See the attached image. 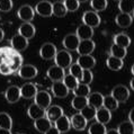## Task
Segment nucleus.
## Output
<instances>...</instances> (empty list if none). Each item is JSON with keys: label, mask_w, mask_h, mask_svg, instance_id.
Segmentation results:
<instances>
[{"label": "nucleus", "mask_w": 134, "mask_h": 134, "mask_svg": "<svg viewBox=\"0 0 134 134\" xmlns=\"http://www.w3.org/2000/svg\"><path fill=\"white\" fill-rule=\"evenodd\" d=\"M63 3L68 12H77L80 7V2L78 0H64Z\"/></svg>", "instance_id": "nucleus-43"}, {"label": "nucleus", "mask_w": 134, "mask_h": 134, "mask_svg": "<svg viewBox=\"0 0 134 134\" xmlns=\"http://www.w3.org/2000/svg\"><path fill=\"white\" fill-rule=\"evenodd\" d=\"M18 34L27 40H31L36 34V28L32 23H23L18 28Z\"/></svg>", "instance_id": "nucleus-18"}, {"label": "nucleus", "mask_w": 134, "mask_h": 134, "mask_svg": "<svg viewBox=\"0 0 134 134\" xmlns=\"http://www.w3.org/2000/svg\"><path fill=\"white\" fill-rule=\"evenodd\" d=\"M88 105V99L87 97H82V96H74V98L71 100V106L73 109L81 110Z\"/></svg>", "instance_id": "nucleus-32"}, {"label": "nucleus", "mask_w": 134, "mask_h": 134, "mask_svg": "<svg viewBox=\"0 0 134 134\" xmlns=\"http://www.w3.org/2000/svg\"><path fill=\"white\" fill-rule=\"evenodd\" d=\"M96 121L102 123V124H107V123H109L110 120H111V111L106 109L105 107H100V108L97 109L96 111Z\"/></svg>", "instance_id": "nucleus-26"}, {"label": "nucleus", "mask_w": 134, "mask_h": 134, "mask_svg": "<svg viewBox=\"0 0 134 134\" xmlns=\"http://www.w3.org/2000/svg\"><path fill=\"white\" fill-rule=\"evenodd\" d=\"M13 127V118L8 113H0V129L3 130H12Z\"/></svg>", "instance_id": "nucleus-33"}, {"label": "nucleus", "mask_w": 134, "mask_h": 134, "mask_svg": "<svg viewBox=\"0 0 134 134\" xmlns=\"http://www.w3.org/2000/svg\"><path fill=\"white\" fill-rule=\"evenodd\" d=\"M107 6H108L107 0H90V7L96 13L104 12L107 8Z\"/></svg>", "instance_id": "nucleus-39"}, {"label": "nucleus", "mask_w": 134, "mask_h": 134, "mask_svg": "<svg viewBox=\"0 0 134 134\" xmlns=\"http://www.w3.org/2000/svg\"><path fill=\"white\" fill-rule=\"evenodd\" d=\"M17 73L21 79H34L38 74V70L33 64H23Z\"/></svg>", "instance_id": "nucleus-9"}, {"label": "nucleus", "mask_w": 134, "mask_h": 134, "mask_svg": "<svg viewBox=\"0 0 134 134\" xmlns=\"http://www.w3.org/2000/svg\"><path fill=\"white\" fill-rule=\"evenodd\" d=\"M127 54V50L125 47H122V46H118L116 44H113L110 46V55L111 57H115L117 59H124Z\"/></svg>", "instance_id": "nucleus-34"}, {"label": "nucleus", "mask_w": 134, "mask_h": 134, "mask_svg": "<svg viewBox=\"0 0 134 134\" xmlns=\"http://www.w3.org/2000/svg\"><path fill=\"white\" fill-rule=\"evenodd\" d=\"M77 63L79 64L83 70H91L96 65V59L91 54L87 55H80L77 60Z\"/></svg>", "instance_id": "nucleus-20"}, {"label": "nucleus", "mask_w": 134, "mask_h": 134, "mask_svg": "<svg viewBox=\"0 0 134 134\" xmlns=\"http://www.w3.org/2000/svg\"><path fill=\"white\" fill-rule=\"evenodd\" d=\"M92 79H94V74L90 70H83V73H82V78L79 82L81 83H85V85H90L92 82Z\"/></svg>", "instance_id": "nucleus-44"}, {"label": "nucleus", "mask_w": 134, "mask_h": 134, "mask_svg": "<svg viewBox=\"0 0 134 134\" xmlns=\"http://www.w3.org/2000/svg\"><path fill=\"white\" fill-rule=\"evenodd\" d=\"M37 87L35 83L27 82L20 87V95L25 99H34V97L37 94Z\"/></svg>", "instance_id": "nucleus-16"}, {"label": "nucleus", "mask_w": 134, "mask_h": 134, "mask_svg": "<svg viewBox=\"0 0 134 134\" xmlns=\"http://www.w3.org/2000/svg\"><path fill=\"white\" fill-rule=\"evenodd\" d=\"M60 1H62V2H63V1H64V0H60Z\"/></svg>", "instance_id": "nucleus-57"}, {"label": "nucleus", "mask_w": 134, "mask_h": 134, "mask_svg": "<svg viewBox=\"0 0 134 134\" xmlns=\"http://www.w3.org/2000/svg\"><path fill=\"white\" fill-rule=\"evenodd\" d=\"M105 134H120V133H118L117 129H110V130H108V131H106Z\"/></svg>", "instance_id": "nucleus-49"}, {"label": "nucleus", "mask_w": 134, "mask_h": 134, "mask_svg": "<svg viewBox=\"0 0 134 134\" xmlns=\"http://www.w3.org/2000/svg\"><path fill=\"white\" fill-rule=\"evenodd\" d=\"M100 19L99 15L96 12H92V10H87L82 15V23L87 26H90L91 28H96L100 25Z\"/></svg>", "instance_id": "nucleus-5"}, {"label": "nucleus", "mask_w": 134, "mask_h": 134, "mask_svg": "<svg viewBox=\"0 0 134 134\" xmlns=\"http://www.w3.org/2000/svg\"><path fill=\"white\" fill-rule=\"evenodd\" d=\"M131 72H132V74H133V77H134V63L132 64V68H131Z\"/></svg>", "instance_id": "nucleus-53"}, {"label": "nucleus", "mask_w": 134, "mask_h": 134, "mask_svg": "<svg viewBox=\"0 0 134 134\" xmlns=\"http://www.w3.org/2000/svg\"><path fill=\"white\" fill-rule=\"evenodd\" d=\"M106 65L107 68L111 71H118V70H121L123 68V65H124V61L122 60V59H117L115 57H111L109 55L108 58H107L106 60Z\"/></svg>", "instance_id": "nucleus-29"}, {"label": "nucleus", "mask_w": 134, "mask_h": 134, "mask_svg": "<svg viewBox=\"0 0 134 134\" xmlns=\"http://www.w3.org/2000/svg\"><path fill=\"white\" fill-rule=\"evenodd\" d=\"M47 78L52 82H57V81H62L65 76V70L60 68L58 65H52L46 72Z\"/></svg>", "instance_id": "nucleus-12"}, {"label": "nucleus", "mask_w": 134, "mask_h": 134, "mask_svg": "<svg viewBox=\"0 0 134 134\" xmlns=\"http://www.w3.org/2000/svg\"><path fill=\"white\" fill-rule=\"evenodd\" d=\"M10 46L17 52H23L27 49L28 40L25 38V37H23L19 34H16L12 37V40H10Z\"/></svg>", "instance_id": "nucleus-10"}, {"label": "nucleus", "mask_w": 134, "mask_h": 134, "mask_svg": "<svg viewBox=\"0 0 134 134\" xmlns=\"http://www.w3.org/2000/svg\"><path fill=\"white\" fill-rule=\"evenodd\" d=\"M44 134H61V133H60V131H59L57 127H55V126H52V127L50 130H47V131Z\"/></svg>", "instance_id": "nucleus-47"}, {"label": "nucleus", "mask_w": 134, "mask_h": 134, "mask_svg": "<svg viewBox=\"0 0 134 134\" xmlns=\"http://www.w3.org/2000/svg\"><path fill=\"white\" fill-rule=\"evenodd\" d=\"M113 44H116L118 46H122V47H127L131 45V37L129 35H126L125 33H120V34H116L113 38Z\"/></svg>", "instance_id": "nucleus-28"}, {"label": "nucleus", "mask_w": 134, "mask_h": 134, "mask_svg": "<svg viewBox=\"0 0 134 134\" xmlns=\"http://www.w3.org/2000/svg\"><path fill=\"white\" fill-rule=\"evenodd\" d=\"M95 49H96V44L94 41L83 40V41H80L77 52L79 55H87V54H91L95 51Z\"/></svg>", "instance_id": "nucleus-15"}, {"label": "nucleus", "mask_w": 134, "mask_h": 134, "mask_svg": "<svg viewBox=\"0 0 134 134\" xmlns=\"http://www.w3.org/2000/svg\"><path fill=\"white\" fill-rule=\"evenodd\" d=\"M76 35L80 41L83 40H91V37L94 36V28H91L90 26H87L85 24H81L77 27Z\"/></svg>", "instance_id": "nucleus-19"}, {"label": "nucleus", "mask_w": 134, "mask_h": 134, "mask_svg": "<svg viewBox=\"0 0 134 134\" xmlns=\"http://www.w3.org/2000/svg\"><path fill=\"white\" fill-rule=\"evenodd\" d=\"M79 43H80V40L78 38V36L76 34L65 35L62 41V45L66 51H77Z\"/></svg>", "instance_id": "nucleus-14"}, {"label": "nucleus", "mask_w": 134, "mask_h": 134, "mask_svg": "<svg viewBox=\"0 0 134 134\" xmlns=\"http://www.w3.org/2000/svg\"><path fill=\"white\" fill-rule=\"evenodd\" d=\"M117 131L120 134H134V124L130 121L122 122L118 125Z\"/></svg>", "instance_id": "nucleus-36"}, {"label": "nucleus", "mask_w": 134, "mask_h": 134, "mask_svg": "<svg viewBox=\"0 0 134 134\" xmlns=\"http://www.w3.org/2000/svg\"><path fill=\"white\" fill-rule=\"evenodd\" d=\"M68 14V10H66L64 3L62 1H57L53 3V15L55 17H64L65 15Z\"/></svg>", "instance_id": "nucleus-35"}, {"label": "nucleus", "mask_w": 134, "mask_h": 134, "mask_svg": "<svg viewBox=\"0 0 134 134\" xmlns=\"http://www.w3.org/2000/svg\"><path fill=\"white\" fill-rule=\"evenodd\" d=\"M70 122H71V127L74 129L76 131H83V130L87 127V120L81 115L80 113H77L71 116L70 118Z\"/></svg>", "instance_id": "nucleus-17"}, {"label": "nucleus", "mask_w": 134, "mask_h": 134, "mask_svg": "<svg viewBox=\"0 0 134 134\" xmlns=\"http://www.w3.org/2000/svg\"><path fill=\"white\" fill-rule=\"evenodd\" d=\"M78 1H79V2L81 3V2H87V1H88V0H78Z\"/></svg>", "instance_id": "nucleus-54"}, {"label": "nucleus", "mask_w": 134, "mask_h": 134, "mask_svg": "<svg viewBox=\"0 0 134 134\" xmlns=\"http://www.w3.org/2000/svg\"><path fill=\"white\" fill-rule=\"evenodd\" d=\"M130 87H131V89L134 91V77L131 79V81H130Z\"/></svg>", "instance_id": "nucleus-52"}, {"label": "nucleus", "mask_w": 134, "mask_h": 134, "mask_svg": "<svg viewBox=\"0 0 134 134\" xmlns=\"http://www.w3.org/2000/svg\"><path fill=\"white\" fill-rule=\"evenodd\" d=\"M34 10L41 17H51L53 16V3L46 1V0H42L35 6Z\"/></svg>", "instance_id": "nucleus-3"}, {"label": "nucleus", "mask_w": 134, "mask_h": 134, "mask_svg": "<svg viewBox=\"0 0 134 134\" xmlns=\"http://www.w3.org/2000/svg\"><path fill=\"white\" fill-rule=\"evenodd\" d=\"M114 1H120V0H114Z\"/></svg>", "instance_id": "nucleus-56"}, {"label": "nucleus", "mask_w": 134, "mask_h": 134, "mask_svg": "<svg viewBox=\"0 0 134 134\" xmlns=\"http://www.w3.org/2000/svg\"><path fill=\"white\" fill-rule=\"evenodd\" d=\"M17 17L24 23H31L35 17V10L32 6L29 5H23L18 9L17 12Z\"/></svg>", "instance_id": "nucleus-6"}, {"label": "nucleus", "mask_w": 134, "mask_h": 134, "mask_svg": "<svg viewBox=\"0 0 134 134\" xmlns=\"http://www.w3.org/2000/svg\"><path fill=\"white\" fill-rule=\"evenodd\" d=\"M72 91H73L74 96H82V97H87V96L90 94V86L79 82V85H78Z\"/></svg>", "instance_id": "nucleus-38"}, {"label": "nucleus", "mask_w": 134, "mask_h": 134, "mask_svg": "<svg viewBox=\"0 0 134 134\" xmlns=\"http://www.w3.org/2000/svg\"><path fill=\"white\" fill-rule=\"evenodd\" d=\"M132 14H133V16H132V17H133V19H134V12H133V13H132Z\"/></svg>", "instance_id": "nucleus-55"}, {"label": "nucleus", "mask_w": 134, "mask_h": 134, "mask_svg": "<svg viewBox=\"0 0 134 134\" xmlns=\"http://www.w3.org/2000/svg\"><path fill=\"white\" fill-rule=\"evenodd\" d=\"M0 134H12V131H10V130H3V129H0Z\"/></svg>", "instance_id": "nucleus-50"}, {"label": "nucleus", "mask_w": 134, "mask_h": 134, "mask_svg": "<svg viewBox=\"0 0 134 134\" xmlns=\"http://www.w3.org/2000/svg\"><path fill=\"white\" fill-rule=\"evenodd\" d=\"M115 23H116V25L121 28H127L133 23V17L131 16V14L121 13L115 17Z\"/></svg>", "instance_id": "nucleus-23"}, {"label": "nucleus", "mask_w": 134, "mask_h": 134, "mask_svg": "<svg viewBox=\"0 0 134 134\" xmlns=\"http://www.w3.org/2000/svg\"><path fill=\"white\" fill-rule=\"evenodd\" d=\"M54 126L60 131V133H66L71 130V122H70V118L66 115L63 114L60 118H58L54 122Z\"/></svg>", "instance_id": "nucleus-21"}, {"label": "nucleus", "mask_w": 134, "mask_h": 134, "mask_svg": "<svg viewBox=\"0 0 134 134\" xmlns=\"http://www.w3.org/2000/svg\"><path fill=\"white\" fill-rule=\"evenodd\" d=\"M3 38H5V32L2 28H0V42H2Z\"/></svg>", "instance_id": "nucleus-51"}, {"label": "nucleus", "mask_w": 134, "mask_h": 134, "mask_svg": "<svg viewBox=\"0 0 134 134\" xmlns=\"http://www.w3.org/2000/svg\"><path fill=\"white\" fill-rule=\"evenodd\" d=\"M34 127L36 129V131H38L40 133L44 134L47 131V130H50L52 127V122L46 116L41 117V118H38V120H35Z\"/></svg>", "instance_id": "nucleus-27"}, {"label": "nucleus", "mask_w": 134, "mask_h": 134, "mask_svg": "<svg viewBox=\"0 0 134 134\" xmlns=\"http://www.w3.org/2000/svg\"><path fill=\"white\" fill-rule=\"evenodd\" d=\"M34 103L46 110L51 106L52 96L50 95V92H47L45 90H40V91H37L36 96L34 97Z\"/></svg>", "instance_id": "nucleus-4"}, {"label": "nucleus", "mask_w": 134, "mask_h": 134, "mask_svg": "<svg viewBox=\"0 0 134 134\" xmlns=\"http://www.w3.org/2000/svg\"><path fill=\"white\" fill-rule=\"evenodd\" d=\"M62 81H63V83L66 86V88H68L69 90H73V89L76 88L78 85H79V80H78L77 78H74L73 76H71L70 73L65 74Z\"/></svg>", "instance_id": "nucleus-40"}, {"label": "nucleus", "mask_w": 134, "mask_h": 134, "mask_svg": "<svg viewBox=\"0 0 134 134\" xmlns=\"http://www.w3.org/2000/svg\"><path fill=\"white\" fill-rule=\"evenodd\" d=\"M5 62L10 66L13 73H15V72H18V70H19L20 66L23 65V57L20 55L19 52L14 51L13 54L9 55L8 59H7Z\"/></svg>", "instance_id": "nucleus-8"}, {"label": "nucleus", "mask_w": 134, "mask_h": 134, "mask_svg": "<svg viewBox=\"0 0 134 134\" xmlns=\"http://www.w3.org/2000/svg\"><path fill=\"white\" fill-rule=\"evenodd\" d=\"M0 73L3 74V76H9V74L13 73V71H12V69H10V66L7 64L6 62H3L0 64Z\"/></svg>", "instance_id": "nucleus-46"}, {"label": "nucleus", "mask_w": 134, "mask_h": 134, "mask_svg": "<svg viewBox=\"0 0 134 134\" xmlns=\"http://www.w3.org/2000/svg\"><path fill=\"white\" fill-rule=\"evenodd\" d=\"M46 114V110L43 109L42 107H40L38 105H36V104H32L31 106L28 107L27 109V115L29 118H32V120H38L41 117H44Z\"/></svg>", "instance_id": "nucleus-25"}, {"label": "nucleus", "mask_w": 134, "mask_h": 134, "mask_svg": "<svg viewBox=\"0 0 134 134\" xmlns=\"http://www.w3.org/2000/svg\"><path fill=\"white\" fill-rule=\"evenodd\" d=\"M118 9L121 13L132 14L134 12V0H120L118 1Z\"/></svg>", "instance_id": "nucleus-31"}, {"label": "nucleus", "mask_w": 134, "mask_h": 134, "mask_svg": "<svg viewBox=\"0 0 134 134\" xmlns=\"http://www.w3.org/2000/svg\"><path fill=\"white\" fill-rule=\"evenodd\" d=\"M96 111H97V109H96L95 107L87 105L85 108H82L80 110V114L82 115L87 121H91V120H94L95 116H96Z\"/></svg>", "instance_id": "nucleus-41"}, {"label": "nucleus", "mask_w": 134, "mask_h": 134, "mask_svg": "<svg viewBox=\"0 0 134 134\" xmlns=\"http://www.w3.org/2000/svg\"><path fill=\"white\" fill-rule=\"evenodd\" d=\"M5 98L9 104H16L21 98L20 88L18 86H9L5 91Z\"/></svg>", "instance_id": "nucleus-11"}, {"label": "nucleus", "mask_w": 134, "mask_h": 134, "mask_svg": "<svg viewBox=\"0 0 134 134\" xmlns=\"http://www.w3.org/2000/svg\"><path fill=\"white\" fill-rule=\"evenodd\" d=\"M129 121L130 122H132L133 124H134V107L130 110V113H129Z\"/></svg>", "instance_id": "nucleus-48"}, {"label": "nucleus", "mask_w": 134, "mask_h": 134, "mask_svg": "<svg viewBox=\"0 0 134 134\" xmlns=\"http://www.w3.org/2000/svg\"><path fill=\"white\" fill-rule=\"evenodd\" d=\"M69 73L71 74V76H73L74 78H77V79L80 81L81 78H82L83 69L76 62V63H72V64L69 66Z\"/></svg>", "instance_id": "nucleus-42"}, {"label": "nucleus", "mask_w": 134, "mask_h": 134, "mask_svg": "<svg viewBox=\"0 0 134 134\" xmlns=\"http://www.w3.org/2000/svg\"><path fill=\"white\" fill-rule=\"evenodd\" d=\"M87 99H88V105L95 107L96 109L103 107L104 96H103V94H100V92H98V91L90 92V94L87 96Z\"/></svg>", "instance_id": "nucleus-22"}, {"label": "nucleus", "mask_w": 134, "mask_h": 134, "mask_svg": "<svg viewBox=\"0 0 134 134\" xmlns=\"http://www.w3.org/2000/svg\"><path fill=\"white\" fill-rule=\"evenodd\" d=\"M14 3L13 0H0V12L8 13L13 9Z\"/></svg>", "instance_id": "nucleus-45"}, {"label": "nucleus", "mask_w": 134, "mask_h": 134, "mask_svg": "<svg viewBox=\"0 0 134 134\" xmlns=\"http://www.w3.org/2000/svg\"><path fill=\"white\" fill-rule=\"evenodd\" d=\"M110 95L117 100L118 103H125L130 98V89L124 85L115 86L111 90Z\"/></svg>", "instance_id": "nucleus-2"}, {"label": "nucleus", "mask_w": 134, "mask_h": 134, "mask_svg": "<svg viewBox=\"0 0 134 134\" xmlns=\"http://www.w3.org/2000/svg\"><path fill=\"white\" fill-rule=\"evenodd\" d=\"M120 103L117 102L111 95L108 96H104V103H103V107H105L106 109H108L110 111H114L118 108Z\"/></svg>", "instance_id": "nucleus-30"}, {"label": "nucleus", "mask_w": 134, "mask_h": 134, "mask_svg": "<svg viewBox=\"0 0 134 134\" xmlns=\"http://www.w3.org/2000/svg\"><path fill=\"white\" fill-rule=\"evenodd\" d=\"M54 62H55V65L65 70L66 68H69L72 64V55L66 50L58 51V53L54 58Z\"/></svg>", "instance_id": "nucleus-1"}, {"label": "nucleus", "mask_w": 134, "mask_h": 134, "mask_svg": "<svg viewBox=\"0 0 134 134\" xmlns=\"http://www.w3.org/2000/svg\"><path fill=\"white\" fill-rule=\"evenodd\" d=\"M19 134H25V133H19Z\"/></svg>", "instance_id": "nucleus-58"}, {"label": "nucleus", "mask_w": 134, "mask_h": 134, "mask_svg": "<svg viewBox=\"0 0 134 134\" xmlns=\"http://www.w3.org/2000/svg\"><path fill=\"white\" fill-rule=\"evenodd\" d=\"M63 108L61 106H59V105H53V106H50L49 108L46 109V114H45V116L49 118V120L52 122V123H54L55 121L58 120V118H60L62 115H63Z\"/></svg>", "instance_id": "nucleus-24"}, {"label": "nucleus", "mask_w": 134, "mask_h": 134, "mask_svg": "<svg viewBox=\"0 0 134 134\" xmlns=\"http://www.w3.org/2000/svg\"><path fill=\"white\" fill-rule=\"evenodd\" d=\"M107 131L105 124L99 122H95L88 127V134H105Z\"/></svg>", "instance_id": "nucleus-37"}, {"label": "nucleus", "mask_w": 134, "mask_h": 134, "mask_svg": "<svg viewBox=\"0 0 134 134\" xmlns=\"http://www.w3.org/2000/svg\"><path fill=\"white\" fill-rule=\"evenodd\" d=\"M58 53V49L52 43H44L40 49V57L44 60H54L55 55Z\"/></svg>", "instance_id": "nucleus-7"}, {"label": "nucleus", "mask_w": 134, "mask_h": 134, "mask_svg": "<svg viewBox=\"0 0 134 134\" xmlns=\"http://www.w3.org/2000/svg\"><path fill=\"white\" fill-rule=\"evenodd\" d=\"M52 95L57 98H65L69 95V89L63 83V81H57L51 86Z\"/></svg>", "instance_id": "nucleus-13"}]
</instances>
